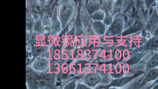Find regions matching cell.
<instances>
[{
	"label": "cell",
	"instance_id": "obj_1",
	"mask_svg": "<svg viewBox=\"0 0 158 89\" xmlns=\"http://www.w3.org/2000/svg\"><path fill=\"white\" fill-rule=\"evenodd\" d=\"M74 11V8L73 4L68 1H65L59 8V17L63 20H68L73 15Z\"/></svg>",
	"mask_w": 158,
	"mask_h": 89
},
{
	"label": "cell",
	"instance_id": "obj_2",
	"mask_svg": "<svg viewBox=\"0 0 158 89\" xmlns=\"http://www.w3.org/2000/svg\"><path fill=\"white\" fill-rule=\"evenodd\" d=\"M142 79H141L139 87H141L148 83L154 81L158 77V67L148 70L145 74Z\"/></svg>",
	"mask_w": 158,
	"mask_h": 89
},
{
	"label": "cell",
	"instance_id": "obj_3",
	"mask_svg": "<svg viewBox=\"0 0 158 89\" xmlns=\"http://www.w3.org/2000/svg\"><path fill=\"white\" fill-rule=\"evenodd\" d=\"M157 48H158V36H153L139 48V52H145Z\"/></svg>",
	"mask_w": 158,
	"mask_h": 89
},
{
	"label": "cell",
	"instance_id": "obj_4",
	"mask_svg": "<svg viewBox=\"0 0 158 89\" xmlns=\"http://www.w3.org/2000/svg\"><path fill=\"white\" fill-rule=\"evenodd\" d=\"M158 24V14L156 10H154L148 19L145 28L146 30L150 32L152 29Z\"/></svg>",
	"mask_w": 158,
	"mask_h": 89
},
{
	"label": "cell",
	"instance_id": "obj_5",
	"mask_svg": "<svg viewBox=\"0 0 158 89\" xmlns=\"http://www.w3.org/2000/svg\"><path fill=\"white\" fill-rule=\"evenodd\" d=\"M158 66V53L155 54L146 64L145 73L148 70Z\"/></svg>",
	"mask_w": 158,
	"mask_h": 89
},
{
	"label": "cell",
	"instance_id": "obj_6",
	"mask_svg": "<svg viewBox=\"0 0 158 89\" xmlns=\"http://www.w3.org/2000/svg\"><path fill=\"white\" fill-rule=\"evenodd\" d=\"M100 5L94 2H89L87 6V11L88 13L91 15L96 12L99 10Z\"/></svg>",
	"mask_w": 158,
	"mask_h": 89
},
{
	"label": "cell",
	"instance_id": "obj_7",
	"mask_svg": "<svg viewBox=\"0 0 158 89\" xmlns=\"http://www.w3.org/2000/svg\"><path fill=\"white\" fill-rule=\"evenodd\" d=\"M105 13L102 11L99 10L91 15V18L97 20H102L104 18Z\"/></svg>",
	"mask_w": 158,
	"mask_h": 89
},
{
	"label": "cell",
	"instance_id": "obj_8",
	"mask_svg": "<svg viewBox=\"0 0 158 89\" xmlns=\"http://www.w3.org/2000/svg\"><path fill=\"white\" fill-rule=\"evenodd\" d=\"M94 28L95 30L98 32H103L105 29L104 25L100 22H95L94 24Z\"/></svg>",
	"mask_w": 158,
	"mask_h": 89
},
{
	"label": "cell",
	"instance_id": "obj_9",
	"mask_svg": "<svg viewBox=\"0 0 158 89\" xmlns=\"http://www.w3.org/2000/svg\"><path fill=\"white\" fill-rule=\"evenodd\" d=\"M104 23L109 25L113 21V18L112 15L109 13L107 12L105 14V15L103 19Z\"/></svg>",
	"mask_w": 158,
	"mask_h": 89
},
{
	"label": "cell",
	"instance_id": "obj_10",
	"mask_svg": "<svg viewBox=\"0 0 158 89\" xmlns=\"http://www.w3.org/2000/svg\"><path fill=\"white\" fill-rule=\"evenodd\" d=\"M121 0H117L115 2L113 12L114 14H116L119 12H120L121 6Z\"/></svg>",
	"mask_w": 158,
	"mask_h": 89
},
{
	"label": "cell",
	"instance_id": "obj_11",
	"mask_svg": "<svg viewBox=\"0 0 158 89\" xmlns=\"http://www.w3.org/2000/svg\"><path fill=\"white\" fill-rule=\"evenodd\" d=\"M157 0H144V4L146 9H149L156 2Z\"/></svg>",
	"mask_w": 158,
	"mask_h": 89
},
{
	"label": "cell",
	"instance_id": "obj_12",
	"mask_svg": "<svg viewBox=\"0 0 158 89\" xmlns=\"http://www.w3.org/2000/svg\"><path fill=\"white\" fill-rule=\"evenodd\" d=\"M150 32L153 36H158V24L153 27Z\"/></svg>",
	"mask_w": 158,
	"mask_h": 89
},
{
	"label": "cell",
	"instance_id": "obj_13",
	"mask_svg": "<svg viewBox=\"0 0 158 89\" xmlns=\"http://www.w3.org/2000/svg\"><path fill=\"white\" fill-rule=\"evenodd\" d=\"M157 84H158V77L154 81L152 84L150 86L149 88H152L155 85Z\"/></svg>",
	"mask_w": 158,
	"mask_h": 89
},
{
	"label": "cell",
	"instance_id": "obj_14",
	"mask_svg": "<svg viewBox=\"0 0 158 89\" xmlns=\"http://www.w3.org/2000/svg\"><path fill=\"white\" fill-rule=\"evenodd\" d=\"M156 9L158 14V0H157V1L156 2Z\"/></svg>",
	"mask_w": 158,
	"mask_h": 89
},
{
	"label": "cell",
	"instance_id": "obj_15",
	"mask_svg": "<svg viewBox=\"0 0 158 89\" xmlns=\"http://www.w3.org/2000/svg\"><path fill=\"white\" fill-rule=\"evenodd\" d=\"M153 89H158V84H156L152 88Z\"/></svg>",
	"mask_w": 158,
	"mask_h": 89
},
{
	"label": "cell",
	"instance_id": "obj_16",
	"mask_svg": "<svg viewBox=\"0 0 158 89\" xmlns=\"http://www.w3.org/2000/svg\"><path fill=\"white\" fill-rule=\"evenodd\" d=\"M38 0L40 2H43V1H45V0Z\"/></svg>",
	"mask_w": 158,
	"mask_h": 89
},
{
	"label": "cell",
	"instance_id": "obj_17",
	"mask_svg": "<svg viewBox=\"0 0 158 89\" xmlns=\"http://www.w3.org/2000/svg\"><path fill=\"white\" fill-rule=\"evenodd\" d=\"M108 0L109 1H113L114 0Z\"/></svg>",
	"mask_w": 158,
	"mask_h": 89
},
{
	"label": "cell",
	"instance_id": "obj_18",
	"mask_svg": "<svg viewBox=\"0 0 158 89\" xmlns=\"http://www.w3.org/2000/svg\"><path fill=\"white\" fill-rule=\"evenodd\" d=\"M140 0L141 1H144V0Z\"/></svg>",
	"mask_w": 158,
	"mask_h": 89
}]
</instances>
